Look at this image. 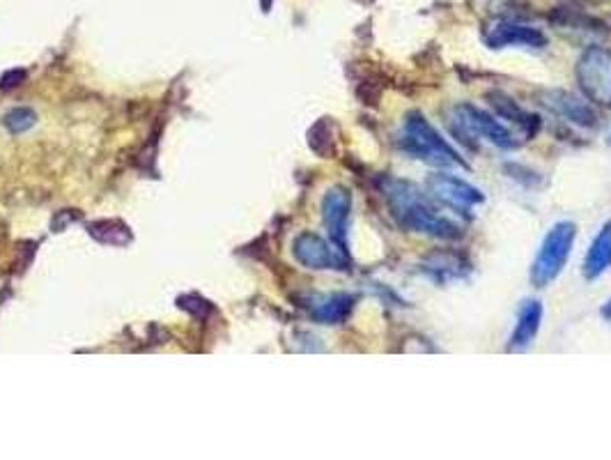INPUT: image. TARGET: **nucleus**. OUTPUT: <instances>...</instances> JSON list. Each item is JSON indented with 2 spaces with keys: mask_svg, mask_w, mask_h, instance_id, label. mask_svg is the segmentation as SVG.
I'll return each instance as SVG.
<instances>
[{
  "mask_svg": "<svg viewBox=\"0 0 611 460\" xmlns=\"http://www.w3.org/2000/svg\"><path fill=\"white\" fill-rule=\"evenodd\" d=\"M380 191L389 205L391 217L407 233L435 237V240H458L462 237V228L444 214H439L437 207L430 203L428 194L414 182L386 175L380 180Z\"/></svg>",
  "mask_w": 611,
  "mask_h": 460,
  "instance_id": "obj_1",
  "label": "nucleus"
},
{
  "mask_svg": "<svg viewBox=\"0 0 611 460\" xmlns=\"http://www.w3.org/2000/svg\"><path fill=\"white\" fill-rule=\"evenodd\" d=\"M398 148L405 155L437 168H469L467 161L458 155V150H453L451 143L419 111L407 113L402 120Z\"/></svg>",
  "mask_w": 611,
  "mask_h": 460,
  "instance_id": "obj_2",
  "label": "nucleus"
},
{
  "mask_svg": "<svg viewBox=\"0 0 611 460\" xmlns=\"http://www.w3.org/2000/svg\"><path fill=\"white\" fill-rule=\"evenodd\" d=\"M451 132L460 138L462 143H467L474 148V138H485L492 145L504 150H515L520 148V138H517L508 127L501 125L497 118H492L490 113H485L474 104H458L453 106L451 120H448Z\"/></svg>",
  "mask_w": 611,
  "mask_h": 460,
  "instance_id": "obj_3",
  "label": "nucleus"
},
{
  "mask_svg": "<svg viewBox=\"0 0 611 460\" xmlns=\"http://www.w3.org/2000/svg\"><path fill=\"white\" fill-rule=\"evenodd\" d=\"M577 240V226L572 221H559L547 230L543 244L533 258L529 279L536 288H547L566 267Z\"/></svg>",
  "mask_w": 611,
  "mask_h": 460,
  "instance_id": "obj_4",
  "label": "nucleus"
},
{
  "mask_svg": "<svg viewBox=\"0 0 611 460\" xmlns=\"http://www.w3.org/2000/svg\"><path fill=\"white\" fill-rule=\"evenodd\" d=\"M577 86L586 102L611 106V51L607 46H589L577 60Z\"/></svg>",
  "mask_w": 611,
  "mask_h": 460,
  "instance_id": "obj_5",
  "label": "nucleus"
},
{
  "mask_svg": "<svg viewBox=\"0 0 611 460\" xmlns=\"http://www.w3.org/2000/svg\"><path fill=\"white\" fill-rule=\"evenodd\" d=\"M425 189H428L432 201L448 207L455 214H462V217H471L474 207L485 203L481 189H476L474 184L451 173L430 175L428 182H425Z\"/></svg>",
  "mask_w": 611,
  "mask_h": 460,
  "instance_id": "obj_6",
  "label": "nucleus"
},
{
  "mask_svg": "<svg viewBox=\"0 0 611 460\" xmlns=\"http://www.w3.org/2000/svg\"><path fill=\"white\" fill-rule=\"evenodd\" d=\"M295 258L308 270H345L347 253L334 242L322 240L315 233H304L295 240Z\"/></svg>",
  "mask_w": 611,
  "mask_h": 460,
  "instance_id": "obj_7",
  "label": "nucleus"
},
{
  "mask_svg": "<svg viewBox=\"0 0 611 460\" xmlns=\"http://www.w3.org/2000/svg\"><path fill=\"white\" fill-rule=\"evenodd\" d=\"M352 214V194L345 187H331L322 201V219L329 230V240L347 253V224Z\"/></svg>",
  "mask_w": 611,
  "mask_h": 460,
  "instance_id": "obj_8",
  "label": "nucleus"
},
{
  "mask_svg": "<svg viewBox=\"0 0 611 460\" xmlns=\"http://www.w3.org/2000/svg\"><path fill=\"white\" fill-rule=\"evenodd\" d=\"M485 44L490 49H508V46H527V49H543L547 37L543 30L527 26V23L501 21L485 33Z\"/></svg>",
  "mask_w": 611,
  "mask_h": 460,
  "instance_id": "obj_9",
  "label": "nucleus"
},
{
  "mask_svg": "<svg viewBox=\"0 0 611 460\" xmlns=\"http://www.w3.org/2000/svg\"><path fill=\"white\" fill-rule=\"evenodd\" d=\"M540 322H543V304H540L538 299H527V302H522L520 313H517V325L513 329V334H510L508 350L510 352L529 350L540 332Z\"/></svg>",
  "mask_w": 611,
  "mask_h": 460,
  "instance_id": "obj_10",
  "label": "nucleus"
},
{
  "mask_svg": "<svg viewBox=\"0 0 611 460\" xmlns=\"http://www.w3.org/2000/svg\"><path fill=\"white\" fill-rule=\"evenodd\" d=\"M354 299L352 295L338 293V295H320V297H308V311L311 316L322 322V325H338V322L347 320L352 309H354Z\"/></svg>",
  "mask_w": 611,
  "mask_h": 460,
  "instance_id": "obj_11",
  "label": "nucleus"
},
{
  "mask_svg": "<svg viewBox=\"0 0 611 460\" xmlns=\"http://www.w3.org/2000/svg\"><path fill=\"white\" fill-rule=\"evenodd\" d=\"M549 109L561 113L563 118L575 122L579 127H595L598 125V115H595L593 106L584 99H579L570 92H552L545 102Z\"/></svg>",
  "mask_w": 611,
  "mask_h": 460,
  "instance_id": "obj_12",
  "label": "nucleus"
},
{
  "mask_svg": "<svg viewBox=\"0 0 611 460\" xmlns=\"http://www.w3.org/2000/svg\"><path fill=\"white\" fill-rule=\"evenodd\" d=\"M607 270H611V221H607V224L600 228V233L595 235L589 251H586L582 267V272L589 281L600 279Z\"/></svg>",
  "mask_w": 611,
  "mask_h": 460,
  "instance_id": "obj_13",
  "label": "nucleus"
},
{
  "mask_svg": "<svg viewBox=\"0 0 611 460\" xmlns=\"http://www.w3.org/2000/svg\"><path fill=\"white\" fill-rule=\"evenodd\" d=\"M487 99H490V104L497 109V113L504 120H510L513 125H517L520 129L527 132V136L536 134V129H540V120L536 115H531L522 109V106H517V102H513L504 92H487Z\"/></svg>",
  "mask_w": 611,
  "mask_h": 460,
  "instance_id": "obj_14",
  "label": "nucleus"
},
{
  "mask_svg": "<svg viewBox=\"0 0 611 460\" xmlns=\"http://www.w3.org/2000/svg\"><path fill=\"white\" fill-rule=\"evenodd\" d=\"M423 272L430 274L432 279L439 283H448L451 279H460V276H464V272H467V263H464V258L458 256V253L439 251L435 256L425 260Z\"/></svg>",
  "mask_w": 611,
  "mask_h": 460,
  "instance_id": "obj_15",
  "label": "nucleus"
},
{
  "mask_svg": "<svg viewBox=\"0 0 611 460\" xmlns=\"http://www.w3.org/2000/svg\"><path fill=\"white\" fill-rule=\"evenodd\" d=\"M5 125L10 127L14 134H21L35 125V113L30 109H17L5 115Z\"/></svg>",
  "mask_w": 611,
  "mask_h": 460,
  "instance_id": "obj_16",
  "label": "nucleus"
},
{
  "mask_svg": "<svg viewBox=\"0 0 611 460\" xmlns=\"http://www.w3.org/2000/svg\"><path fill=\"white\" fill-rule=\"evenodd\" d=\"M600 313H602V318H605V320H611V299H607V302L602 304Z\"/></svg>",
  "mask_w": 611,
  "mask_h": 460,
  "instance_id": "obj_17",
  "label": "nucleus"
},
{
  "mask_svg": "<svg viewBox=\"0 0 611 460\" xmlns=\"http://www.w3.org/2000/svg\"><path fill=\"white\" fill-rule=\"evenodd\" d=\"M609 143H611V134H609Z\"/></svg>",
  "mask_w": 611,
  "mask_h": 460,
  "instance_id": "obj_18",
  "label": "nucleus"
}]
</instances>
